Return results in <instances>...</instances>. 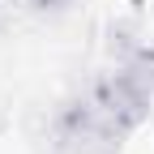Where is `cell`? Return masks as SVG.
I'll use <instances>...</instances> for the list:
<instances>
[{
  "instance_id": "6da1fadb",
  "label": "cell",
  "mask_w": 154,
  "mask_h": 154,
  "mask_svg": "<svg viewBox=\"0 0 154 154\" xmlns=\"http://www.w3.org/2000/svg\"><path fill=\"white\" fill-rule=\"evenodd\" d=\"M51 141L56 154H116L124 133L86 94V99H73L69 107H60V116L51 120Z\"/></svg>"
},
{
  "instance_id": "7a4b0ae2",
  "label": "cell",
  "mask_w": 154,
  "mask_h": 154,
  "mask_svg": "<svg viewBox=\"0 0 154 154\" xmlns=\"http://www.w3.org/2000/svg\"><path fill=\"white\" fill-rule=\"evenodd\" d=\"M30 5H34L38 13H64V9H73V5H82V0H30Z\"/></svg>"
},
{
  "instance_id": "3957f363",
  "label": "cell",
  "mask_w": 154,
  "mask_h": 154,
  "mask_svg": "<svg viewBox=\"0 0 154 154\" xmlns=\"http://www.w3.org/2000/svg\"><path fill=\"white\" fill-rule=\"evenodd\" d=\"M17 5H22V0H0V22H5V17H13Z\"/></svg>"
}]
</instances>
